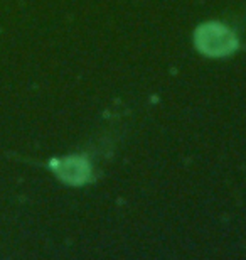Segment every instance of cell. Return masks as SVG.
Wrapping results in <instances>:
<instances>
[{"mask_svg":"<svg viewBox=\"0 0 246 260\" xmlns=\"http://www.w3.org/2000/svg\"><path fill=\"white\" fill-rule=\"evenodd\" d=\"M196 46L201 53L207 56H226L236 49V38L224 25L218 22L204 24L196 30Z\"/></svg>","mask_w":246,"mask_h":260,"instance_id":"obj_1","label":"cell"},{"mask_svg":"<svg viewBox=\"0 0 246 260\" xmlns=\"http://www.w3.org/2000/svg\"><path fill=\"white\" fill-rule=\"evenodd\" d=\"M54 171L62 181L69 184H83L90 178V164L83 157H66L54 162Z\"/></svg>","mask_w":246,"mask_h":260,"instance_id":"obj_2","label":"cell"}]
</instances>
